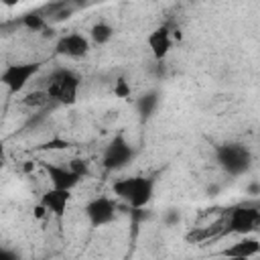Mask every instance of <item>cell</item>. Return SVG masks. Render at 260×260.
<instances>
[{"instance_id":"obj_1","label":"cell","mask_w":260,"mask_h":260,"mask_svg":"<svg viewBox=\"0 0 260 260\" xmlns=\"http://www.w3.org/2000/svg\"><path fill=\"white\" fill-rule=\"evenodd\" d=\"M112 191L118 199H122L130 209H144L154 197V179L144 175L124 177L112 183Z\"/></svg>"},{"instance_id":"obj_2","label":"cell","mask_w":260,"mask_h":260,"mask_svg":"<svg viewBox=\"0 0 260 260\" xmlns=\"http://www.w3.org/2000/svg\"><path fill=\"white\" fill-rule=\"evenodd\" d=\"M79 85L81 79L73 69L67 67H57L49 73L47 83H45V91L51 100V104H61V106H73L77 102V93H79Z\"/></svg>"},{"instance_id":"obj_3","label":"cell","mask_w":260,"mask_h":260,"mask_svg":"<svg viewBox=\"0 0 260 260\" xmlns=\"http://www.w3.org/2000/svg\"><path fill=\"white\" fill-rule=\"evenodd\" d=\"M260 225V209L256 203H240L225 211L223 217V234L248 236L256 232Z\"/></svg>"},{"instance_id":"obj_4","label":"cell","mask_w":260,"mask_h":260,"mask_svg":"<svg viewBox=\"0 0 260 260\" xmlns=\"http://www.w3.org/2000/svg\"><path fill=\"white\" fill-rule=\"evenodd\" d=\"M43 69L41 61H22V63H8L0 73V83L6 87L10 95H18L26 89V85L39 75Z\"/></svg>"},{"instance_id":"obj_5","label":"cell","mask_w":260,"mask_h":260,"mask_svg":"<svg viewBox=\"0 0 260 260\" xmlns=\"http://www.w3.org/2000/svg\"><path fill=\"white\" fill-rule=\"evenodd\" d=\"M215 158L219 162V167L232 175V177H238V175H244L250 165H252V152L240 144V142H225V144H219L215 148Z\"/></svg>"},{"instance_id":"obj_6","label":"cell","mask_w":260,"mask_h":260,"mask_svg":"<svg viewBox=\"0 0 260 260\" xmlns=\"http://www.w3.org/2000/svg\"><path fill=\"white\" fill-rule=\"evenodd\" d=\"M134 158V146L126 140L124 134H118L110 140V144L106 146L104 150V167L108 171H116V169H122L126 167L130 160Z\"/></svg>"},{"instance_id":"obj_7","label":"cell","mask_w":260,"mask_h":260,"mask_svg":"<svg viewBox=\"0 0 260 260\" xmlns=\"http://www.w3.org/2000/svg\"><path fill=\"white\" fill-rule=\"evenodd\" d=\"M85 217L91 228H104L116 219V203L110 197H93L85 203Z\"/></svg>"},{"instance_id":"obj_8","label":"cell","mask_w":260,"mask_h":260,"mask_svg":"<svg viewBox=\"0 0 260 260\" xmlns=\"http://www.w3.org/2000/svg\"><path fill=\"white\" fill-rule=\"evenodd\" d=\"M91 43L85 35L81 32H67L57 37L55 41V53L61 57H69V59H81L89 53Z\"/></svg>"},{"instance_id":"obj_9","label":"cell","mask_w":260,"mask_h":260,"mask_svg":"<svg viewBox=\"0 0 260 260\" xmlns=\"http://www.w3.org/2000/svg\"><path fill=\"white\" fill-rule=\"evenodd\" d=\"M146 45L154 61H165L173 49V28L169 24H158L148 32Z\"/></svg>"},{"instance_id":"obj_10","label":"cell","mask_w":260,"mask_h":260,"mask_svg":"<svg viewBox=\"0 0 260 260\" xmlns=\"http://www.w3.org/2000/svg\"><path fill=\"white\" fill-rule=\"evenodd\" d=\"M41 169L45 171L49 183L53 189H63V191H73L79 185V177L73 175L67 165H57V162H49V160H41Z\"/></svg>"},{"instance_id":"obj_11","label":"cell","mask_w":260,"mask_h":260,"mask_svg":"<svg viewBox=\"0 0 260 260\" xmlns=\"http://www.w3.org/2000/svg\"><path fill=\"white\" fill-rule=\"evenodd\" d=\"M69 201H71V191H63V189H45L41 193V199L39 203L47 209L49 215L57 217V219H63L65 213H67V207H69Z\"/></svg>"},{"instance_id":"obj_12","label":"cell","mask_w":260,"mask_h":260,"mask_svg":"<svg viewBox=\"0 0 260 260\" xmlns=\"http://www.w3.org/2000/svg\"><path fill=\"white\" fill-rule=\"evenodd\" d=\"M260 252V242L256 238H248L242 236L240 240H236L234 244H230L228 248L221 250V258H240V260H252L256 258Z\"/></svg>"},{"instance_id":"obj_13","label":"cell","mask_w":260,"mask_h":260,"mask_svg":"<svg viewBox=\"0 0 260 260\" xmlns=\"http://www.w3.org/2000/svg\"><path fill=\"white\" fill-rule=\"evenodd\" d=\"M215 236H223V219L213 223V225H205V228H193L185 234V240L189 244H205Z\"/></svg>"},{"instance_id":"obj_14","label":"cell","mask_w":260,"mask_h":260,"mask_svg":"<svg viewBox=\"0 0 260 260\" xmlns=\"http://www.w3.org/2000/svg\"><path fill=\"white\" fill-rule=\"evenodd\" d=\"M73 12V6L69 2H51V4H45L41 8V14L45 16L47 24L49 22H59V20H67Z\"/></svg>"},{"instance_id":"obj_15","label":"cell","mask_w":260,"mask_h":260,"mask_svg":"<svg viewBox=\"0 0 260 260\" xmlns=\"http://www.w3.org/2000/svg\"><path fill=\"white\" fill-rule=\"evenodd\" d=\"M112 37H114V26L106 20H98L89 28V43H93V45H108L112 41Z\"/></svg>"},{"instance_id":"obj_16","label":"cell","mask_w":260,"mask_h":260,"mask_svg":"<svg viewBox=\"0 0 260 260\" xmlns=\"http://www.w3.org/2000/svg\"><path fill=\"white\" fill-rule=\"evenodd\" d=\"M20 104L24 108H32V110H41L45 108L47 104H51L49 95L45 89H32V91H26L22 98H20Z\"/></svg>"},{"instance_id":"obj_17","label":"cell","mask_w":260,"mask_h":260,"mask_svg":"<svg viewBox=\"0 0 260 260\" xmlns=\"http://www.w3.org/2000/svg\"><path fill=\"white\" fill-rule=\"evenodd\" d=\"M156 108H158V93L156 91H148V93L140 95L136 102V110L142 118H150Z\"/></svg>"},{"instance_id":"obj_18","label":"cell","mask_w":260,"mask_h":260,"mask_svg":"<svg viewBox=\"0 0 260 260\" xmlns=\"http://www.w3.org/2000/svg\"><path fill=\"white\" fill-rule=\"evenodd\" d=\"M22 24H24L28 30H32V32H43V30L49 26L47 20H45V16L41 14V10L24 14V16H22Z\"/></svg>"},{"instance_id":"obj_19","label":"cell","mask_w":260,"mask_h":260,"mask_svg":"<svg viewBox=\"0 0 260 260\" xmlns=\"http://www.w3.org/2000/svg\"><path fill=\"white\" fill-rule=\"evenodd\" d=\"M67 169L73 173V175H77L79 179H83V177H87L89 175V162L85 160V158H71L69 162H67Z\"/></svg>"},{"instance_id":"obj_20","label":"cell","mask_w":260,"mask_h":260,"mask_svg":"<svg viewBox=\"0 0 260 260\" xmlns=\"http://www.w3.org/2000/svg\"><path fill=\"white\" fill-rule=\"evenodd\" d=\"M130 93H132L130 81H128L126 77H118V79L114 81V95L124 100V98H130Z\"/></svg>"},{"instance_id":"obj_21","label":"cell","mask_w":260,"mask_h":260,"mask_svg":"<svg viewBox=\"0 0 260 260\" xmlns=\"http://www.w3.org/2000/svg\"><path fill=\"white\" fill-rule=\"evenodd\" d=\"M47 215H49V213H47V209H45L41 203H37V205H35V209H32V217H35V219H45Z\"/></svg>"},{"instance_id":"obj_22","label":"cell","mask_w":260,"mask_h":260,"mask_svg":"<svg viewBox=\"0 0 260 260\" xmlns=\"http://www.w3.org/2000/svg\"><path fill=\"white\" fill-rule=\"evenodd\" d=\"M0 260H18V254L8 248H0Z\"/></svg>"},{"instance_id":"obj_23","label":"cell","mask_w":260,"mask_h":260,"mask_svg":"<svg viewBox=\"0 0 260 260\" xmlns=\"http://www.w3.org/2000/svg\"><path fill=\"white\" fill-rule=\"evenodd\" d=\"M0 160H6V146H4V142H0Z\"/></svg>"},{"instance_id":"obj_24","label":"cell","mask_w":260,"mask_h":260,"mask_svg":"<svg viewBox=\"0 0 260 260\" xmlns=\"http://www.w3.org/2000/svg\"><path fill=\"white\" fill-rule=\"evenodd\" d=\"M215 260H240V258H221V256H219V258H215Z\"/></svg>"},{"instance_id":"obj_25","label":"cell","mask_w":260,"mask_h":260,"mask_svg":"<svg viewBox=\"0 0 260 260\" xmlns=\"http://www.w3.org/2000/svg\"><path fill=\"white\" fill-rule=\"evenodd\" d=\"M4 162H6V160H0V171L4 169Z\"/></svg>"}]
</instances>
